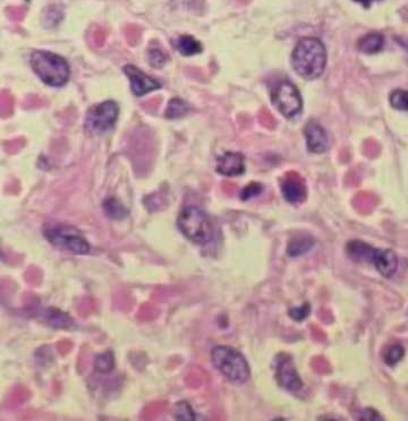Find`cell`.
I'll list each match as a JSON object with an SVG mask.
<instances>
[{
    "label": "cell",
    "instance_id": "26",
    "mask_svg": "<svg viewBox=\"0 0 408 421\" xmlns=\"http://www.w3.org/2000/svg\"><path fill=\"white\" fill-rule=\"evenodd\" d=\"M166 60H167V56L161 50L154 49V50H150V53H149V62H150L152 67H161L165 65Z\"/></svg>",
    "mask_w": 408,
    "mask_h": 421
},
{
    "label": "cell",
    "instance_id": "14",
    "mask_svg": "<svg viewBox=\"0 0 408 421\" xmlns=\"http://www.w3.org/2000/svg\"><path fill=\"white\" fill-rule=\"evenodd\" d=\"M40 317L45 319L48 325L55 329H72L74 322L70 319L68 314L57 308H47L40 312Z\"/></svg>",
    "mask_w": 408,
    "mask_h": 421
},
{
    "label": "cell",
    "instance_id": "8",
    "mask_svg": "<svg viewBox=\"0 0 408 421\" xmlns=\"http://www.w3.org/2000/svg\"><path fill=\"white\" fill-rule=\"evenodd\" d=\"M274 378L280 388L288 392H299L304 386L293 358L285 352L277 354L274 359Z\"/></svg>",
    "mask_w": 408,
    "mask_h": 421
},
{
    "label": "cell",
    "instance_id": "25",
    "mask_svg": "<svg viewBox=\"0 0 408 421\" xmlns=\"http://www.w3.org/2000/svg\"><path fill=\"white\" fill-rule=\"evenodd\" d=\"M263 192V186L259 182H252L246 186L241 192V198L243 201H249L251 198L257 197Z\"/></svg>",
    "mask_w": 408,
    "mask_h": 421
},
{
    "label": "cell",
    "instance_id": "6",
    "mask_svg": "<svg viewBox=\"0 0 408 421\" xmlns=\"http://www.w3.org/2000/svg\"><path fill=\"white\" fill-rule=\"evenodd\" d=\"M119 109L114 101H104L102 104L91 106L84 123V129L91 136L104 134L115 126Z\"/></svg>",
    "mask_w": 408,
    "mask_h": 421
},
{
    "label": "cell",
    "instance_id": "13",
    "mask_svg": "<svg viewBox=\"0 0 408 421\" xmlns=\"http://www.w3.org/2000/svg\"><path fill=\"white\" fill-rule=\"evenodd\" d=\"M217 173L225 177L241 176L245 173V158L238 152H226L217 162Z\"/></svg>",
    "mask_w": 408,
    "mask_h": 421
},
{
    "label": "cell",
    "instance_id": "20",
    "mask_svg": "<svg viewBox=\"0 0 408 421\" xmlns=\"http://www.w3.org/2000/svg\"><path fill=\"white\" fill-rule=\"evenodd\" d=\"M404 356H405V349L400 344H394V346H389L386 352L383 354V361L389 367H394L403 360Z\"/></svg>",
    "mask_w": 408,
    "mask_h": 421
},
{
    "label": "cell",
    "instance_id": "15",
    "mask_svg": "<svg viewBox=\"0 0 408 421\" xmlns=\"http://www.w3.org/2000/svg\"><path fill=\"white\" fill-rule=\"evenodd\" d=\"M316 240L311 236H296L288 241L287 254L291 257H299L306 254L313 248Z\"/></svg>",
    "mask_w": 408,
    "mask_h": 421
},
{
    "label": "cell",
    "instance_id": "10",
    "mask_svg": "<svg viewBox=\"0 0 408 421\" xmlns=\"http://www.w3.org/2000/svg\"><path fill=\"white\" fill-rule=\"evenodd\" d=\"M124 72L131 81V92L134 93L136 97H142V95L151 92L154 89H160L161 87L159 82L143 73L142 70L135 67L133 65L125 66Z\"/></svg>",
    "mask_w": 408,
    "mask_h": 421
},
{
    "label": "cell",
    "instance_id": "3",
    "mask_svg": "<svg viewBox=\"0 0 408 421\" xmlns=\"http://www.w3.org/2000/svg\"><path fill=\"white\" fill-rule=\"evenodd\" d=\"M34 73L49 87H60L68 83L70 66L63 57L49 51H34L30 58Z\"/></svg>",
    "mask_w": 408,
    "mask_h": 421
},
{
    "label": "cell",
    "instance_id": "22",
    "mask_svg": "<svg viewBox=\"0 0 408 421\" xmlns=\"http://www.w3.org/2000/svg\"><path fill=\"white\" fill-rule=\"evenodd\" d=\"M188 111V104L185 101L181 100V99L175 98L168 104L167 110H166V117L176 119V118H181L186 115Z\"/></svg>",
    "mask_w": 408,
    "mask_h": 421
},
{
    "label": "cell",
    "instance_id": "7",
    "mask_svg": "<svg viewBox=\"0 0 408 421\" xmlns=\"http://www.w3.org/2000/svg\"><path fill=\"white\" fill-rule=\"evenodd\" d=\"M272 102L276 109L286 118L299 115L303 109V100L295 84L281 82L274 87L272 93Z\"/></svg>",
    "mask_w": 408,
    "mask_h": 421
},
{
    "label": "cell",
    "instance_id": "17",
    "mask_svg": "<svg viewBox=\"0 0 408 421\" xmlns=\"http://www.w3.org/2000/svg\"><path fill=\"white\" fill-rule=\"evenodd\" d=\"M176 47L179 53L184 56H194L202 51L201 43L190 35L179 38L177 40Z\"/></svg>",
    "mask_w": 408,
    "mask_h": 421
},
{
    "label": "cell",
    "instance_id": "23",
    "mask_svg": "<svg viewBox=\"0 0 408 421\" xmlns=\"http://www.w3.org/2000/svg\"><path fill=\"white\" fill-rule=\"evenodd\" d=\"M389 101L394 109L408 111V89H394Z\"/></svg>",
    "mask_w": 408,
    "mask_h": 421
},
{
    "label": "cell",
    "instance_id": "16",
    "mask_svg": "<svg viewBox=\"0 0 408 421\" xmlns=\"http://www.w3.org/2000/svg\"><path fill=\"white\" fill-rule=\"evenodd\" d=\"M385 45V38L380 33H367L358 40V49L367 55L380 53Z\"/></svg>",
    "mask_w": 408,
    "mask_h": 421
},
{
    "label": "cell",
    "instance_id": "5",
    "mask_svg": "<svg viewBox=\"0 0 408 421\" xmlns=\"http://www.w3.org/2000/svg\"><path fill=\"white\" fill-rule=\"evenodd\" d=\"M45 237L51 245L62 251L76 255H87L91 251L90 244L77 230L70 226H56L48 228Z\"/></svg>",
    "mask_w": 408,
    "mask_h": 421
},
{
    "label": "cell",
    "instance_id": "12",
    "mask_svg": "<svg viewBox=\"0 0 408 421\" xmlns=\"http://www.w3.org/2000/svg\"><path fill=\"white\" fill-rule=\"evenodd\" d=\"M304 135L306 138V146L308 151L312 153H325L329 148V138H328L326 129L316 121H310L304 127Z\"/></svg>",
    "mask_w": 408,
    "mask_h": 421
},
{
    "label": "cell",
    "instance_id": "18",
    "mask_svg": "<svg viewBox=\"0 0 408 421\" xmlns=\"http://www.w3.org/2000/svg\"><path fill=\"white\" fill-rule=\"evenodd\" d=\"M115 356L112 351L100 354L95 359V371L99 374H109L115 369Z\"/></svg>",
    "mask_w": 408,
    "mask_h": 421
},
{
    "label": "cell",
    "instance_id": "24",
    "mask_svg": "<svg viewBox=\"0 0 408 421\" xmlns=\"http://www.w3.org/2000/svg\"><path fill=\"white\" fill-rule=\"evenodd\" d=\"M310 305L305 302L303 306L291 308V310H288V315L291 316L294 321L302 322L310 315Z\"/></svg>",
    "mask_w": 408,
    "mask_h": 421
},
{
    "label": "cell",
    "instance_id": "9",
    "mask_svg": "<svg viewBox=\"0 0 408 421\" xmlns=\"http://www.w3.org/2000/svg\"><path fill=\"white\" fill-rule=\"evenodd\" d=\"M281 192L288 203L301 204L308 197V188L302 177L296 173L286 175L281 182Z\"/></svg>",
    "mask_w": 408,
    "mask_h": 421
},
{
    "label": "cell",
    "instance_id": "1",
    "mask_svg": "<svg viewBox=\"0 0 408 421\" xmlns=\"http://www.w3.org/2000/svg\"><path fill=\"white\" fill-rule=\"evenodd\" d=\"M327 58V49L321 40L303 38L294 48L291 65L297 75L308 81H313L325 72Z\"/></svg>",
    "mask_w": 408,
    "mask_h": 421
},
{
    "label": "cell",
    "instance_id": "4",
    "mask_svg": "<svg viewBox=\"0 0 408 421\" xmlns=\"http://www.w3.org/2000/svg\"><path fill=\"white\" fill-rule=\"evenodd\" d=\"M177 228L186 239L195 245H207L213 240V222L200 207H184L177 218Z\"/></svg>",
    "mask_w": 408,
    "mask_h": 421
},
{
    "label": "cell",
    "instance_id": "2",
    "mask_svg": "<svg viewBox=\"0 0 408 421\" xmlns=\"http://www.w3.org/2000/svg\"><path fill=\"white\" fill-rule=\"evenodd\" d=\"M213 367L232 384H245L251 377L247 360L243 354L228 346H217L211 351Z\"/></svg>",
    "mask_w": 408,
    "mask_h": 421
},
{
    "label": "cell",
    "instance_id": "27",
    "mask_svg": "<svg viewBox=\"0 0 408 421\" xmlns=\"http://www.w3.org/2000/svg\"><path fill=\"white\" fill-rule=\"evenodd\" d=\"M361 420H382L381 418L380 415L377 412V411L373 410L371 408H367L365 410L362 411L361 413Z\"/></svg>",
    "mask_w": 408,
    "mask_h": 421
},
{
    "label": "cell",
    "instance_id": "28",
    "mask_svg": "<svg viewBox=\"0 0 408 421\" xmlns=\"http://www.w3.org/2000/svg\"><path fill=\"white\" fill-rule=\"evenodd\" d=\"M354 1H356V3L358 4H361L362 6H364V7H367V9H369L370 6H371L372 4L375 3V0H354Z\"/></svg>",
    "mask_w": 408,
    "mask_h": 421
},
{
    "label": "cell",
    "instance_id": "21",
    "mask_svg": "<svg viewBox=\"0 0 408 421\" xmlns=\"http://www.w3.org/2000/svg\"><path fill=\"white\" fill-rule=\"evenodd\" d=\"M173 418L176 420L194 421L196 420V413L194 412L192 405H188V402H178L173 411Z\"/></svg>",
    "mask_w": 408,
    "mask_h": 421
},
{
    "label": "cell",
    "instance_id": "19",
    "mask_svg": "<svg viewBox=\"0 0 408 421\" xmlns=\"http://www.w3.org/2000/svg\"><path fill=\"white\" fill-rule=\"evenodd\" d=\"M104 209L108 217L115 220H122L127 215L125 207L119 202L116 201L115 198H108L104 201Z\"/></svg>",
    "mask_w": 408,
    "mask_h": 421
},
{
    "label": "cell",
    "instance_id": "11",
    "mask_svg": "<svg viewBox=\"0 0 408 421\" xmlns=\"http://www.w3.org/2000/svg\"><path fill=\"white\" fill-rule=\"evenodd\" d=\"M370 263L377 272L387 279H390L397 272L398 257L392 249L373 248Z\"/></svg>",
    "mask_w": 408,
    "mask_h": 421
}]
</instances>
